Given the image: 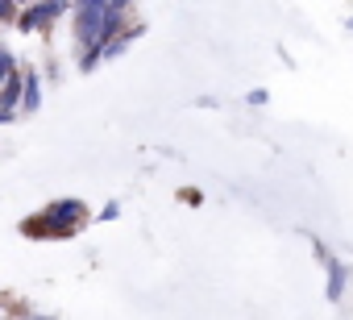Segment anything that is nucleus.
Masks as SVG:
<instances>
[{"instance_id": "1", "label": "nucleus", "mask_w": 353, "mask_h": 320, "mask_svg": "<svg viewBox=\"0 0 353 320\" xmlns=\"http://www.w3.org/2000/svg\"><path fill=\"white\" fill-rule=\"evenodd\" d=\"M79 38H83V59L79 67L92 71L100 63V50L117 38L121 30V17H125V5H100V0H92V5H79Z\"/></svg>"}, {"instance_id": "2", "label": "nucleus", "mask_w": 353, "mask_h": 320, "mask_svg": "<svg viewBox=\"0 0 353 320\" xmlns=\"http://www.w3.org/2000/svg\"><path fill=\"white\" fill-rule=\"evenodd\" d=\"M83 217H88V208H83L79 200H59V204H50L42 217H30V221L21 225V233H26V237H71Z\"/></svg>"}, {"instance_id": "3", "label": "nucleus", "mask_w": 353, "mask_h": 320, "mask_svg": "<svg viewBox=\"0 0 353 320\" xmlns=\"http://www.w3.org/2000/svg\"><path fill=\"white\" fill-rule=\"evenodd\" d=\"M59 13H63L59 0H46V5H30V9L17 13V26H21V30H38V26H46V21H54Z\"/></svg>"}, {"instance_id": "4", "label": "nucleus", "mask_w": 353, "mask_h": 320, "mask_svg": "<svg viewBox=\"0 0 353 320\" xmlns=\"http://www.w3.org/2000/svg\"><path fill=\"white\" fill-rule=\"evenodd\" d=\"M21 92H26V79L21 75H9L5 88H0V121H13V108L21 104Z\"/></svg>"}, {"instance_id": "5", "label": "nucleus", "mask_w": 353, "mask_h": 320, "mask_svg": "<svg viewBox=\"0 0 353 320\" xmlns=\"http://www.w3.org/2000/svg\"><path fill=\"white\" fill-rule=\"evenodd\" d=\"M320 262L328 266V299H341V295H345V279H349V270H345L341 262H332L328 250H320Z\"/></svg>"}, {"instance_id": "6", "label": "nucleus", "mask_w": 353, "mask_h": 320, "mask_svg": "<svg viewBox=\"0 0 353 320\" xmlns=\"http://www.w3.org/2000/svg\"><path fill=\"white\" fill-rule=\"evenodd\" d=\"M38 104H42V83H38V75L30 71V75H26V92H21V108H26V112H38Z\"/></svg>"}, {"instance_id": "7", "label": "nucleus", "mask_w": 353, "mask_h": 320, "mask_svg": "<svg viewBox=\"0 0 353 320\" xmlns=\"http://www.w3.org/2000/svg\"><path fill=\"white\" fill-rule=\"evenodd\" d=\"M9 75H17V71H13V54L0 46V79H9Z\"/></svg>"}, {"instance_id": "8", "label": "nucleus", "mask_w": 353, "mask_h": 320, "mask_svg": "<svg viewBox=\"0 0 353 320\" xmlns=\"http://www.w3.org/2000/svg\"><path fill=\"white\" fill-rule=\"evenodd\" d=\"M117 212H121V204H117V200H108V204H104V212H100V221H112Z\"/></svg>"}, {"instance_id": "9", "label": "nucleus", "mask_w": 353, "mask_h": 320, "mask_svg": "<svg viewBox=\"0 0 353 320\" xmlns=\"http://www.w3.org/2000/svg\"><path fill=\"white\" fill-rule=\"evenodd\" d=\"M13 13H17V9L9 5V0H0V17H13Z\"/></svg>"}, {"instance_id": "10", "label": "nucleus", "mask_w": 353, "mask_h": 320, "mask_svg": "<svg viewBox=\"0 0 353 320\" xmlns=\"http://www.w3.org/2000/svg\"><path fill=\"white\" fill-rule=\"evenodd\" d=\"M34 320H50V316H34Z\"/></svg>"}, {"instance_id": "11", "label": "nucleus", "mask_w": 353, "mask_h": 320, "mask_svg": "<svg viewBox=\"0 0 353 320\" xmlns=\"http://www.w3.org/2000/svg\"><path fill=\"white\" fill-rule=\"evenodd\" d=\"M349 30H353V21H349Z\"/></svg>"}]
</instances>
